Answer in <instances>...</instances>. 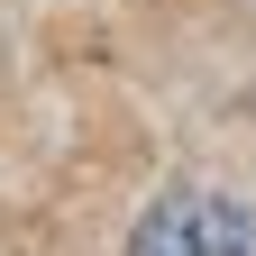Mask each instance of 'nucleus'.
<instances>
[{
	"instance_id": "nucleus-1",
	"label": "nucleus",
	"mask_w": 256,
	"mask_h": 256,
	"mask_svg": "<svg viewBox=\"0 0 256 256\" xmlns=\"http://www.w3.org/2000/svg\"><path fill=\"white\" fill-rule=\"evenodd\" d=\"M128 256H256V229L220 192H174V202L146 210V229H138Z\"/></svg>"
}]
</instances>
